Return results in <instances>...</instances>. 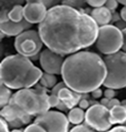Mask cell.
<instances>
[{"label": "cell", "instance_id": "cell-1", "mask_svg": "<svg viewBox=\"0 0 126 132\" xmlns=\"http://www.w3.org/2000/svg\"><path fill=\"white\" fill-rule=\"evenodd\" d=\"M98 28L90 14L82 9L60 4L48 9L38 32L47 48L70 55L95 43Z\"/></svg>", "mask_w": 126, "mask_h": 132}, {"label": "cell", "instance_id": "cell-2", "mask_svg": "<svg viewBox=\"0 0 126 132\" xmlns=\"http://www.w3.org/2000/svg\"><path fill=\"white\" fill-rule=\"evenodd\" d=\"M62 78L67 87L78 93H90L107 77L104 59L91 51H78L65 59Z\"/></svg>", "mask_w": 126, "mask_h": 132}, {"label": "cell", "instance_id": "cell-3", "mask_svg": "<svg viewBox=\"0 0 126 132\" xmlns=\"http://www.w3.org/2000/svg\"><path fill=\"white\" fill-rule=\"evenodd\" d=\"M0 73L1 83L14 90L35 86L43 74L38 67L34 66L29 57L19 53L3 59Z\"/></svg>", "mask_w": 126, "mask_h": 132}, {"label": "cell", "instance_id": "cell-4", "mask_svg": "<svg viewBox=\"0 0 126 132\" xmlns=\"http://www.w3.org/2000/svg\"><path fill=\"white\" fill-rule=\"evenodd\" d=\"M48 92L34 88H23L14 92L9 103L20 108L26 114L38 116L49 110Z\"/></svg>", "mask_w": 126, "mask_h": 132}, {"label": "cell", "instance_id": "cell-5", "mask_svg": "<svg viewBox=\"0 0 126 132\" xmlns=\"http://www.w3.org/2000/svg\"><path fill=\"white\" fill-rule=\"evenodd\" d=\"M107 67V77L104 81L106 88L122 89L126 87V52L117 51L104 57Z\"/></svg>", "mask_w": 126, "mask_h": 132}, {"label": "cell", "instance_id": "cell-6", "mask_svg": "<svg viewBox=\"0 0 126 132\" xmlns=\"http://www.w3.org/2000/svg\"><path fill=\"white\" fill-rule=\"evenodd\" d=\"M123 45L122 31L114 25H106L98 28L95 47L103 54L108 55L120 51Z\"/></svg>", "mask_w": 126, "mask_h": 132}, {"label": "cell", "instance_id": "cell-7", "mask_svg": "<svg viewBox=\"0 0 126 132\" xmlns=\"http://www.w3.org/2000/svg\"><path fill=\"white\" fill-rule=\"evenodd\" d=\"M43 44L39 32L30 29L18 35L14 39V48L17 52L29 57L31 61L39 60V52L41 51Z\"/></svg>", "mask_w": 126, "mask_h": 132}, {"label": "cell", "instance_id": "cell-8", "mask_svg": "<svg viewBox=\"0 0 126 132\" xmlns=\"http://www.w3.org/2000/svg\"><path fill=\"white\" fill-rule=\"evenodd\" d=\"M34 122L41 125L45 131L67 132L70 129V121L61 111H46L36 116Z\"/></svg>", "mask_w": 126, "mask_h": 132}, {"label": "cell", "instance_id": "cell-9", "mask_svg": "<svg viewBox=\"0 0 126 132\" xmlns=\"http://www.w3.org/2000/svg\"><path fill=\"white\" fill-rule=\"evenodd\" d=\"M85 122L95 131H108L112 128L110 110L99 102L90 105L85 112Z\"/></svg>", "mask_w": 126, "mask_h": 132}, {"label": "cell", "instance_id": "cell-10", "mask_svg": "<svg viewBox=\"0 0 126 132\" xmlns=\"http://www.w3.org/2000/svg\"><path fill=\"white\" fill-rule=\"evenodd\" d=\"M64 62H65V55H62L47 47L46 49H43L40 52L39 63L42 70L46 73L54 74V75L62 74Z\"/></svg>", "mask_w": 126, "mask_h": 132}, {"label": "cell", "instance_id": "cell-11", "mask_svg": "<svg viewBox=\"0 0 126 132\" xmlns=\"http://www.w3.org/2000/svg\"><path fill=\"white\" fill-rule=\"evenodd\" d=\"M48 9L42 2H29L24 6V18L33 24H40L46 16Z\"/></svg>", "mask_w": 126, "mask_h": 132}, {"label": "cell", "instance_id": "cell-12", "mask_svg": "<svg viewBox=\"0 0 126 132\" xmlns=\"http://www.w3.org/2000/svg\"><path fill=\"white\" fill-rule=\"evenodd\" d=\"M32 117L33 116L26 114L20 108L12 103H8L2 106L1 109V118L5 119L7 122H11L17 119H22L25 125H29L32 121Z\"/></svg>", "mask_w": 126, "mask_h": 132}, {"label": "cell", "instance_id": "cell-13", "mask_svg": "<svg viewBox=\"0 0 126 132\" xmlns=\"http://www.w3.org/2000/svg\"><path fill=\"white\" fill-rule=\"evenodd\" d=\"M32 24L26 21L25 19L22 22H12V21H6L2 22L0 25L1 32L6 34V36H14L17 37L18 35L22 34L23 32L29 30L31 28Z\"/></svg>", "mask_w": 126, "mask_h": 132}, {"label": "cell", "instance_id": "cell-14", "mask_svg": "<svg viewBox=\"0 0 126 132\" xmlns=\"http://www.w3.org/2000/svg\"><path fill=\"white\" fill-rule=\"evenodd\" d=\"M90 16L94 20V22L98 25V27L110 25L112 23L113 12L108 9L106 6H100L93 8L90 12Z\"/></svg>", "mask_w": 126, "mask_h": 132}, {"label": "cell", "instance_id": "cell-15", "mask_svg": "<svg viewBox=\"0 0 126 132\" xmlns=\"http://www.w3.org/2000/svg\"><path fill=\"white\" fill-rule=\"evenodd\" d=\"M58 95L61 100H63L66 103V105L68 106L69 110L73 109L75 105H77L80 101V99L82 98V93H78L73 91L72 89H70L69 87L65 86L63 87L59 92Z\"/></svg>", "mask_w": 126, "mask_h": 132}, {"label": "cell", "instance_id": "cell-16", "mask_svg": "<svg viewBox=\"0 0 126 132\" xmlns=\"http://www.w3.org/2000/svg\"><path fill=\"white\" fill-rule=\"evenodd\" d=\"M110 119L113 125L124 124L126 122V106L121 104L115 105L110 110Z\"/></svg>", "mask_w": 126, "mask_h": 132}, {"label": "cell", "instance_id": "cell-17", "mask_svg": "<svg viewBox=\"0 0 126 132\" xmlns=\"http://www.w3.org/2000/svg\"><path fill=\"white\" fill-rule=\"evenodd\" d=\"M85 110L81 109L80 106H74L71 109L68 113V119L71 124L73 125H78L85 121Z\"/></svg>", "mask_w": 126, "mask_h": 132}, {"label": "cell", "instance_id": "cell-18", "mask_svg": "<svg viewBox=\"0 0 126 132\" xmlns=\"http://www.w3.org/2000/svg\"><path fill=\"white\" fill-rule=\"evenodd\" d=\"M39 83L42 84L43 86H45L48 89H52L57 84H58V79H57V75L54 74H49L44 72L39 80Z\"/></svg>", "mask_w": 126, "mask_h": 132}, {"label": "cell", "instance_id": "cell-19", "mask_svg": "<svg viewBox=\"0 0 126 132\" xmlns=\"http://www.w3.org/2000/svg\"><path fill=\"white\" fill-rule=\"evenodd\" d=\"M8 19L12 22H22L24 18V6L23 5H15L13 6L8 12Z\"/></svg>", "mask_w": 126, "mask_h": 132}, {"label": "cell", "instance_id": "cell-20", "mask_svg": "<svg viewBox=\"0 0 126 132\" xmlns=\"http://www.w3.org/2000/svg\"><path fill=\"white\" fill-rule=\"evenodd\" d=\"M11 96H12V93H11L10 88L7 87L5 84L1 83V99H0L1 106H4V105L8 104Z\"/></svg>", "mask_w": 126, "mask_h": 132}, {"label": "cell", "instance_id": "cell-21", "mask_svg": "<svg viewBox=\"0 0 126 132\" xmlns=\"http://www.w3.org/2000/svg\"><path fill=\"white\" fill-rule=\"evenodd\" d=\"M26 0H1V10L9 11L15 5H23Z\"/></svg>", "mask_w": 126, "mask_h": 132}, {"label": "cell", "instance_id": "cell-22", "mask_svg": "<svg viewBox=\"0 0 126 132\" xmlns=\"http://www.w3.org/2000/svg\"><path fill=\"white\" fill-rule=\"evenodd\" d=\"M61 4L77 9H82V7H84L86 4V0H61Z\"/></svg>", "mask_w": 126, "mask_h": 132}, {"label": "cell", "instance_id": "cell-23", "mask_svg": "<svg viewBox=\"0 0 126 132\" xmlns=\"http://www.w3.org/2000/svg\"><path fill=\"white\" fill-rule=\"evenodd\" d=\"M71 131L72 132H75V131H95L94 129L91 127V126H89L86 122H82V123H80V124H78V125H74V127L71 129Z\"/></svg>", "mask_w": 126, "mask_h": 132}, {"label": "cell", "instance_id": "cell-24", "mask_svg": "<svg viewBox=\"0 0 126 132\" xmlns=\"http://www.w3.org/2000/svg\"><path fill=\"white\" fill-rule=\"evenodd\" d=\"M60 101H61V99H60L58 94L50 93L48 95V103H49V106L50 108H57L58 104L60 103Z\"/></svg>", "mask_w": 126, "mask_h": 132}, {"label": "cell", "instance_id": "cell-25", "mask_svg": "<svg viewBox=\"0 0 126 132\" xmlns=\"http://www.w3.org/2000/svg\"><path fill=\"white\" fill-rule=\"evenodd\" d=\"M24 129H25V131H27V132L45 131V130H44V128H43L41 125H39L38 123H36V122H34V123H32V124H29V125H28V126H26Z\"/></svg>", "mask_w": 126, "mask_h": 132}, {"label": "cell", "instance_id": "cell-26", "mask_svg": "<svg viewBox=\"0 0 126 132\" xmlns=\"http://www.w3.org/2000/svg\"><path fill=\"white\" fill-rule=\"evenodd\" d=\"M105 6L108 9H110L112 12H114V11H116V9L118 7V1L117 0H107L105 3Z\"/></svg>", "mask_w": 126, "mask_h": 132}, {"label": "cell", "instance_id": "cell-27", "mask_svg": "<svg viewBox=\"0 0 126 132\" xmlns=\"http://www.w3.org/2000/svg\"><path fill=\"white\" fill-rule=\"evenodd\" d=\"M107 0H86V3L91 6V7H100V6H104L105 3H106Z\"/></svg>", "mask_w": 126, "mask_h": 132}, {"label": "cell", "instance_id": "cell-28", "mask_svg": "<svg viewBox=\"0 0 126 132\" xmlns=\"http://www.w3.org/2000/svg\"><path fill=\"white\" fill-rule=\"evenodd\" d=\"M42 3L46 6L47 9H50L57 5H60L61 0H42Z\"/></svg>", "mask_w": 126, "mask_h": 132}, {"label": "cell", "instance_id": "cell-29", "mask_svg": "<svg viewBox=\"0 0 126 132\" xmlns=\"http://www.w3.org/2000/svg\"><path fill=\"white\" fill-rule=\"evenodd\" d=\"M116 89H114V88H106L105 89V91H104V96L105 97H108V98H114L115 96H116V94H117V92L115 91Z\"/></svg>", "mask_w": 126, "mask_h": 132}, {"label": "cell", "instance_id": "cell-30", "mask_svg": "<svg viewBox=\"0 0 126 132\" xmlns=\"http://www.w3.org/2000/svg\"><path fill=\"white\" fill-rule=\"evenodd\" d=\"M90 94H91V97H92V98L98 99L104 95V91H103V89H100V88L98 87V88H96L94 90H92V91L90 92Z\"/></svg>", "mask_w": 126, "mask_h": 132}, {"label": "cell", "instance_id": "cell-31", "mask_svg": "<svg viewBox=\"0 0 126 132\" xmlns=\"http://www.w3.org/2000/svg\"><path fill=\"white\" fill-rule=\"evenodd\" d=\"M9 129H10V127H9L8 122H7L5 119L1 118V119H0V130L4 132H7V131H9Z\"/></svg>", "mask_w": 126, "mask_h": 132}, {"label": "cell", "instance_id": "cell-32", "mask_svg": "<svg viewBox=\"0 0 126 132\" xmlns=\"http://www.w3.org/2000/svg\"><path fill=\"white\" fill-rule=\"evenodd\" d=\"M78 106H80V108H81V109H83V110H87V109L90 106V102H89V99L82 97V98L80 99L79 103H78Z\"/></svg>", "mask_w": 126, "mask_h": 132}, {"label": "cell", "instance_id": "cell-33", "mask_svg": "<svg viewBox=\"0 0 126 132\" xmlns=\"http://www.w3.org/2000/svg\"><path fill=\"white\" fill-rule=\"evenodd\" d=\"M65 86H67L66 84H65V82H58V84L51 89V92L50 93H53V94H58V92L63 88V87H65Z\"/></svg>", "mask_w": 126, "mask_h": 132}, {"label": "cell", "instance_id": "cell-34", "mask_svg": "<svg viewBox=\"0 0 126 132\" xmlns=\"http://www.w3.org/2000/svg\"><path fill=\"white\" fill-rule=\"evenodd\" d=\"M109 131L111 132H116V131H126V125L124 124H117L116 126L112 127Z\"/></svg>", "mask_w": 126, "mask_h": 132}, {"label": "cell", "instance_id": "cell-35", "mask_svg": "<svg viewBox=\"0 0 126 132\" xmlns=\"http://www.w3.org/2000/svg\"><path fill=\"white\" fill-rule=\"evenodd\" d=\"M118 104H121V101L119 100V99L117 98H111L110 99V101H109V104H108V109L109 110H111L113 106H115V105H118Z\"/></svg>", "mask_w": 126, "mask_h": 132}, {"label": "cell", "instance_id": "cell-36", "mask_svg": "<svg viewBox=\"0 0 126 132\" xmlns=\"http://www.w3.org/2000/svg\"><path fill=\"white\" fill-rule=\"evenodd\" d=\"M57 109H58L59 111H61V112H66L67 110H69V109H68V106L66 105V103L64 102L63 100H61V101H60V103L58 104Z\"/></svg>", "mask_w": 126, "mask_h": 132}, {"label": "cell", "instance_id": "cell-37", "mask_svg": "<svg viewBox=\"0 0 126 132\" xmlns=\"http://www.w3.org/2000/svg\"><path fill=\"white\" fill-rule=\"evenodd\" d=\"M120 20H122L120 13L114 11V12H113V18H112V23H117V22H119Z\"/></svg>", "mask_w": 126, "mask_h": 132}, {"label": "cell", "instance_id": "cell-38", "mask_svg": "<svg viewBox=\"0 0 126 132\" xmlns=\"http://www.w3.org/2000/svg\"><path fill=\"white\" fill-rule=\"evenodd\" d=\"M116 27H117V28H119V29L122 31L123 29H125L126 28V22H124L123 20H120L119 22H117V23H116Z\"/></svg>", "mask_w": 126, "mask_h": 132}, {"label": "cell", "instance_id": "cell-39", "mask_svg": "<svg viewBox=\"0 0 126 132\" xmlns=\"http://www.w3.org/2000/svg\"><path fill=\"white\" fill-rule=\"evenodd\" d=\"M122 35H123V45H122V51L126 52V28L122 30Z\"/></svg>", "mask_w": 126, "mask_h": 132}, {"label": "cell", "instance_id": "cell-40", "mask_svg": "<svg viewBox=\"0 0 126 132\" xmlns=\"http://www.w3.org/2000/svg\"><path fill=\"white\" fill-rule=\"evenodd\" d=\"M120 15H121V19L126 22V6H123L120 10Z\"/></svg>", "mask_w": 126, "mask_h": 132}, {"label": "cell", "instance_id": "cell-41", "mask_svg": "<svg viewBox=\"0 0 126 132\" xmlns=\"http://www.w3.org/2000/svg\"><path fill=\"white\" fill-rule=\"evenodd\" d=\"M109 101H110V98H108V97H105V98H101V99H100V101H99V103L108 108V104H109Z\"/></svg>", "mask_w": 126, "mask_h": 132}, {"label": "cell", "instance_id": "cell-42", "mask_svg": "<svg viewBox=\"0 0 126 132\" xmlns=\"http://www.w3.org/2000/svg\"><path fill=\"white\" fill-rule=\"evenodd\" d=\"M117 1H118V3L122 4L123 6H126V0H117Z\"/></svg>", "mask_w": 126, "mask_h": 132}, {"label": "cell", "instance_id": "cell-43", "mask_svg": "<svg viewBox=\"0 0 126 132\" xmlns=\"http://www.w3.org/2000/svg\"><path fill=\"white\" fill-rule=\"evenodd\" d=\"M26 2L27 3H29V2H42V0H26Z\"/></svg>", "mask_w": 126, "mask_h": 132}, {"label": "cell", "instance_id": "cell-44", "mask_svg": "<svg viewBox=\"0 0 126 132\" xmlns=\"http://www.w3.org/2000/svg\"><path fill=\"white\" fill-rule=\"evenodd\" d=\"M121 103H122L123 105H125V106H126V99H125V100H122V101H121ZM124 125H126V122L124 123Z\"/></svg>", "mask_w": 126, "mask_h": 132}, {"label": "cell", "instance_id": "cell-45", "mask_svg": "<svg viewBox=\"0 0 126 132\" xmlns=\"http://www.w3.org/2000/svg\"><path fill=\"white\" fill-rule=\"evenodd\" d=\"M125 88H126V87H125Z\"/></svg>", "mask_w": 126, "mask_h": 132}]
</instances>
